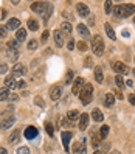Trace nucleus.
<instances>
[{
    "mask_svg": "<svg viewBox=\"0 0 135 154\" xmlns=\"http://www.w3.org/2000/svg\"><path fill=\"white\" fill-rule=\"evenodd\" d=\"M73 76H75L73 70H68L67 75H65V84H71V83H73Z\"/></svg>",
    "mask_w": 135,
    "mask_h": 154,
    "instance_id": "33",
    "label": "nucleus"
},
{
    "mask_svg": "<svg viewBox=\"0 0 135 154\" xmlns=\"http://www.w3.org/2000/svg\"><path fill=\"white\" fill-rule=\"evenodd\" d=\"M23 134H25V137L28 140H31V139H34L36 135H38V128H34V126H28Z\"/></svg>",
    "mask_w": 135,
    "mask_h": 154,
    "instance_id": "14",
    "label": "nucleus"
},
{
    "mask_svg": "<svg viewBox=\"0 0 135 154\" xmlns=\"http://www.w3.org/2000/svg\"><path fill=\"white\" fill-rule=\"evenodd\" d=\"M26 73V67L23 66V64H16L14 67H13V76L16 78V76H23Z\"/></svg>",
    "mask_w": 135,
    "mask_h": 154,
    "instance_id": "8",
    "label": "nucleus"
},
{
    "mask_svg": "<svg viewBox=\"0 0 135 154\" xmlns=\"http://www.w3.org/2000/svg\"><path fill=\"white\" fill-rule=\"evenodd\" d=\"M134 23H135V17H134Z\"/></svg>",
    "mask_w": 135,
    "mask_h": 154,
    "instance_id": "54",
    "label": "nucleus"
},
{
    "mask_svg": "<svg viewBox=\"0 0 135 154\" xmlns=\"http://www.w3.org/2000/svg\"><path fill=\"white\" fill-rule=\"evenodd\" d=\"M115 97L118 98V100H123V94H121V92H118V90L115 92Z\"/></svg>",
    "mask_w": 135,
    "mask_h": 154,
    "instance_id": "47",
    "label": "nucleus"
},
{
    "mask_svg": "<svg viewBox=\"0 0 135 154\" xmlns=\"http://www.w3.org/2000/svg\"><path fill=\"white\" fill-rule=\"evenodd\" d=\"M100 143H101V137H100V134L93 132V135H92V145H93V146H98Z\"/></svg>",
    "mask_w": 135,
    "mask_h": 154,
    "instance_id": "32",
    "label": "nucleus"
},
{
    "mask_svg": "<svg viewBox=\"0 0 135 154\" xmlns=\"http://www.w3.org/2000/svg\"><path fill=\"white\" fill-rule=\"evenodd\" d=\"M86 152H87V148H86L84 140L73 145V154H86Z\"/></svg>",
    "mask_w": 135,
    "mask_h": 154,
    "instance_id": "10",
    "label": "nucleus"
},
{
    "mask_svg": "<svg viewBox=\"0 0 135 154\" xmlns=\"http://www.w3.org/2000/svg\"><path fill=\"white\" fill-rule=\"evenodd\" d=\"M48 5L50 3H47V2H33L31 3V10L34 11V13H38V14H44L45 13V10L48 8Z\"/></svg>",
    "mask_w": 135,
    "mask_h": 154,
    "instance_id": "4",
    "label": "nucleus"
},
{
    "mask_svg": "<svg viewBox=\"0 0 135 154\" xmlns=\"http://www.w3.org/2000/svg\"><path fill=\"white\" fill-rule=\"evenodd\" d=\"M135 13V6L132 3H124V5H118L115 6V16L116 17H129Z\"/></svg>",
    "mask_w": 135,
    "mask_h": 154,
    "instance_id": "1",
    "label": "nucleus"
},
{
    "mask_svg": "<svg viewBox=\"0 0 135 154\" xmlns=\"http://www.w3.org/2000/svg\"><path fill=\"white\" fill-rule=\"evenodd\" d=\"M92 119H93L95 122H103V120H104V115H103V112H101L100 109H93V111H92Z\"/></svg>",
    "mask_w": 135,
    "mask_h": 154,
    "instance_id": "20",
    "label": "nucleus"
},
{
    "mask_svg": "<svg viewBox=\"0 0 135 154\" xmlns=\"http://www.w3.org/2000/svg\"><path fill=\"white\" fill-rule=\"evenodd\" d=\"M92 51L95 56H101L104 53V41L101 36H93L92 38Z\"/></svg>",
    "mask_w": 135,
    "mask_h": 154,
    "instance_id": "3",
    "label": "nucleus"
},
{
    "mask_svg": "<svg viewBox=\"0 0 135 154\" xmlns=\"http://www.w3.org/2000/svg\"><path fill=\"white\" fill-rule=\"evenodd\" d=\"M112 69L116 72L118 75H126L129 72V69H128V66L126 64H123L121 61H116V62H113V66H112Z\"/></svg>",
    "mask_w": 135,
    "mask_h": 154,
    "instance_id": "6",
    "label": "nucleus"
},
{
    "mask_svg": "<svg viewBox=\"0 0 135 154\" xmlns=\"http://www.w3.org/2000/svg\"><path fill=\"white\" fill-rule=\"evenodd\" d=\"M19 139H20V129H16V131H13V134L10 135V143L14 145V143L19 142Z\"/></svg>",
    "mask_w": 135,
    "mask_h": 154,
    "instance_id": "21",
    "label": "nucleus"
},
{
    "mask_svg": "<svg viewBox=\"0 0 135 154\" xmlns=\"http://www.w3.org/2000/svg\"><path fill=\"white\" fill-rule=\"evenodd\" d=\"M0 154H8V152H6L5 148H0Z\"/></svg>",
    "mask_w": 135,
    "mask_h": 154,
    "instance_id": "50",
    "label": "nucleus"
},
{
    "mask_svg": "<svg viewBox=\"0 0 135 154\" xmlns=\"http://www.w3.org/2000/svg\"><path fill=\"white\" fill-rule=\"evenodd\" d=\"M51 11H53V5L50 3V5H48V8H47V10H45V13L42 14V19H44L45 22H47V20H48V17H50V14H51Z\"/></svg>",
    "mask_w": 135,
    "mask_h": 154,
    "instance_id": "31",
    "label": "nucleus"
},
{
    "mask_svg": "<svg viewBox=\"0 0 135 154\" xmlns=\"http://www.w3.org/2000/svg\"><path fill=\"white\" fill-rule=\"evenodd\" d=\"M76 11L79 16H82V17H87L90 14V10H88V6L86 3H78L76 5Z\"/></svg>",
    "mask_w": 135,
    "mask_h": 154,
    "instance_id": "13",
    "label": "nucleus"
},
{
    "mask_svg": "<svg viewBox=\"0 0 135 154\" xmlns=\"http://www.w3.org/2000/svg\"><path fill=\"white\" fill-rule=\"evenodd\" d=\"M17 86H19L20 89H23V87H25L26 84H25V81H20V83H17Z\"/></svg>",
    "mask_w": 135,
    "mask_h": 154,
    "instance_id": "48",
    "label": "nucleus"
},
{
    "mask_svg": "<svg viewBox=\"0 0 135 154\" xmlns=\"http://www.w3.org/2000/svg\"><path fill=\"white\" fill-rule=\"evenodd\" d=\"M14 122H16L14 117H6V119H3V120H2V123H0V129H3V131L10 129L11 126L14 125Z\"/></svg>",
    "mask_w": 135,
    "mask_h": 154,
    "instance_id": "9",
    "label": "nucleus"
},
{
    "mask_svg": "<svg viewBox=\"0 0 135 154\" xmlns=\"http://www.w3.org/2000/svg\"><path fill=\"white\" fill-rule=\"evenodd\" d=\"M104 103H106L107 107L113 106V103H115V97H113L112 94H107V95H106V100H104Z\"/></svg>",
    "mask_w": 135,
    "mask_h": 154,
    "instance_id": "28",
    "label": "nucleus"
},
{
    "mask_svg": "<svg viewBox=\"0 0 135 154\" xmlns=\"http://www.w3.org/2000/svg\"><path fill=\"white\" fill-rule=\"evenodd\" d=\"M132 73H134V76H135V69H134V70H132Z\"/></svg>",
    "mask_w": 135,
    "mask_h": 154,
    "instance_id": "52",
    "label": "nucleus"
},
{
    "mask_svg": "<svg viewBox=\"0 0 135 154\" xmlns=\"http://www.w3.org/2000/svg\"><path fill=\"white\" fill-rule=\"evenodd\" d=\"M19 26H20V20L16 19V17H11V19L8 20V23H6V28L8 30H17Z\"/></svg>",
    "mask_w": 135,
    "mask_h": 154,
    "instance_id": "15",
    "label": "nucleus"
},
{
    "mask_svg": "<svg viewBox=\"0 0 135 154\" xmlns=\"http://www.w3.org/2000/svg\"><path fill=\"white\" fill-rule=\"evenodd\" d=\"M8 72V66L3 64V62H0V73H6Z\"/></svg>",
    "mask_w": 135,
    "mask_h": 154,
    "instance_id": "42",
    "label": "nucleus"
},
{
    "mask_svg": "<svg viewBox=\"0 0 135 154\" xmlns=\"http://www.w3.org/2000/svg\"><path fill=\"white\" fill-rule=\"evenodd\" d=\"M95 79L98 81V83H103L104 75H103V69L101 67H95Z\"/></svg>",
    "mask_w": 135,
    "mask_h": 154,
    "instance_id": "24",
    "label": "nucleus"
},
{
    "mask_svg": "<svg viewBox=\"0 0 135 154\" xmlns=\"http://www.w3.org/2000/svg\"><path fill=\"white\" fill-rule=\"evenodd\" d=\"M71 137H73V134H71L70 131L62 132V142H64V149L65 151H70V139Z\"/></svg>",
    "mask_w": 135,
    "mask_h": 154,
    "instance_id": "11",
    "label": "nucleus"
},
{
    "mask_svg": "<svg viewBox=\"0 0 135 154\" xmlns=\"http://www.w3.org/2000/svg\"><path fill=\"white\" fill-rule=\"evenodd\" d=\"M10 95H11L10 89H6V87L0 89V101H3V100H6V98H10Z\"/></svg>",
    "mask_w": 135,
    "mask_h": 154,
    "instance_id": "26",
    "label": "nucleus"
},
{
    "mask_svg": "<svg viewBox=\"0 0 135 154\" xmlns=\"http://www.w3.org/2000/svg\"><path fill=\"white\" fill-rule=\"evenodd\" d=\"M115 83H116V86L118 87H124V81H123V76L121 75H118L115 78Z\"/></svg>",
    "mask_w": 135,
    "mask_h": 154,
    "instance_id": "36",
    "label": "nucleus"
},
{
    "mask_svg": "<svg viewBox=\"0 0 135 154\" xmlns=\"http://www.w3.org/2000/svg\"><path fill=\"white\" fill-rule=\"evenodd\" d=\"M48 38H50V31L47 30V31H44V33H42V42H47Z\"/></svg>",
    "mask_w": 135,
    "mask_h": 154,
    "instance_id": "41",
    "label": "nucleus"
},
{
    "mask_svg": "<svg viewBox=\"0 0 135 154\" xmlns=\"http://www.w3.org/2000/svg\"><path fill=\"white\" fill-rule=\"evenodd\" d=\"M62 94H64V89H62V86H53L50 89V98L53 100V101H58V100L62 97Z\"/></svg>",
    "mask_w": 135,
    "mask_h": 154,
    "instance_id": "5",
    "label": "nucleus"
},
{
    "mask_svg": "<svg viewBox=\"0 0 135 154\" xmlns=\"http://www.w3.org/2000/svg\"><path fill=\"white\" fill-rule=\"evenodd\" d=\"M78 33L82 36V38H88V36H90V31H88V28H87L84 23H79L78 25Z\"/></svg>",
    "mask_w": 135,
    "mask_h": 154,
    "instance_id": "18",
    "label": "nucleus"
},
{
    "mask_svg": "<svg viewBox=\"0 0 135 154\" xmlns=\"http://www.w3.org/2000/svg\"><path fill=\"white\" fill-rule=\"evenodd\" d=\"M79 112L78 111H68V114H67V120L70 122V123H73V122H76V120H79Z\"/></svg>",
    "mask_w": 135,
    "mask_h": 154,
    "instance_id": "19",
    "label": "nucleus"
},
{
    "mask_svg": "<svg viewBox=\"0 0 135 154\" xmlns=\"http://www.w3.org/2000/svg\"><path fill=\"white\" fill-rule=\"evenodd\" d=\"M28 28H30L31 31H38V30H39V22L34 20V19H30V20H28Z\"/></svg>",
    "mask_w": 135,
    "mask_h": 154,
    "instance_id": "27",
    "label": "nucleus"
},
{
    "mask_svg": "<svg viewBox=\"0 0 135 154\" xmlns=\"http://www.w3.org/2000/svg\"><path fill=\"white\" fill-rule=\"evenodd\" d=\"M17 42H19L17 39H14V41H10V42H8V47H10V48H14V50H17Z\"/></svg>",
    "mask_w": 135,
    "mask_h": 154,
    "instance_id": "38",
    "label": "nucleus"
},
{
    "mask_svg": "<svg viewBox=\"0 0 135 154\" xmlns=\"http://www.w3.org/2000/svg\"><path fill=\"white\" fill-rule=\"evenodd\" d=\"M16 38H17V41H19V42H23V41L26 39V31H25L23 28H20L19 31H17V36H16Z\"/></svg>",
    "mask_w": 135,
    "mask_h": 154,
    "instance_id": "29",
    "label": "nucleus"
},
{
    "mask_svg": "<svg viewBox=\"0 0 135 154\" xmlns=\"http://www.w3.org/2000/svg\"><path fill=\"white\" fill-rule=\"evenodd\" d=\"M61 31L64 33V34H71V31H73V30H71V25L68 22H64V23L61 25Z\"/></svg>",
    "mask_w": 135,
    "mask_h": 154,
    "instance_id": "25",
    "label": "nucleus"
},
{
    "mask_svg": "<svg viewBox=\"0 0 135 154\" xmlns=\"http://www.w3.org/2000/svg\"><path fill=\"white\" fill-rule=\"evenodd\" d=\"M113 154H120V152H118V151H115V152H113Z\"/></svg>",
    "mask_w": 135,
    "mask_h": 154,
    "instance_id": "53",
    "label": "nucleus"
},
{
    "mask_svg": "<svg viewBox=\"0 0 135 154\" xmlns=\"http://www.w3.org/2000/svg\"><path fill=\"white\" fill-rule=\"evenodd\" d=\"M55 42H56L58 47H62V45H64V33H62L61 30L55 31Z\"/></svg>",
    "mask_w": 135,
    "mask_h": 154,
    "instance_id": "16",
    "label": "nucleus"
},
{
    "mask_svg": "<svg viewBox=\"0 0 135 154\" xmlns=\"http://www.w3.org/2000/svg\"><path fill=\"white\" fill-rule=\"evenodd\" d=\"M75 45H76V42H75L73 39H70V41H68V45H67V48H68V50H73Z\"/></svg>",
    "mask_w": 135,
    "mask_h": 154,
    "instance_id": "43",
    "label": "nucleus"
},
{
    "mask_svg": "<svg viewBox=\"0 0 135 154\" xmlns=\"http://www.w3.org/2000/svg\"><path fill=\"white\" fill-rule=\"evenodd\" d=\"M34 103H36V104H39L40 107H44V100H42L40 97H36V100H34Z\"/></svg>",
    "mask_w": 135,
    "mask_h": 154,
    "instance_id": "44",
    "label": "nucleus"
},
{
    "mask_svg": "<svg viewBox=\"0 0 135 154\" xmlns=\"http://www.w3.org/2000/svg\"><path fill=\"white\" fill-rule=\"evenodd\" d=\"M19 154H30V149L26 148V146H23V148H19V151H17Z\"/></svg>",
    "mask_w": 135,
    "mask_h": 154,
    "instance_id": "45",
    "label": "nucleus"
},
{
    "mask_svg": "<svg viewBox=\"0 0 135 154\" xmlns=\"http://www.w3.org/2000/svg\"><path fill=\"white\" fill-rule=\"evenodd\" d=\"M79 98H81V103L82 104H88L90 101H92L93 98V86L92 84H84L82 90L79 92Z\"/></svg>",
    "mask_w": 135,
    "mask_h": 154,
    "instance_id": "2",
    "label": "nucleus"
},
{
    "mask_svg": "<svg viewBox=\"0 0 135 154\" xmlns=\"http://www.w3.org/2000/svg\"><path fill=\"white\" fill-rule=\"evenodd\" d=\"M129 101H130V104H134V106H135V92L129 97Z\"/></svg>",
    "mask_w": 135,
    "mask_h": 154,
    "instance_id": "46",
    "label": "nucleus"
},
{
    "mask_svg": "<svg viewBox=\"0 0 135 154\" xmlns=\"http://www.w3.org/2000/svg\"><path fill=\"white\" fill-rule=\"evenodd\" d=\"M6 30H8L6 26H0V38H6V34H8Z\"/></svg>",
    "mask_w": 135,
    "mask_h": 154,
    "instance_id": "40",
    "label": "nucleus"
},
{
    "mask_svg": "<svg viewBox=\"0 0 135 154\" xmlns=\"http://www.w3.org/2000/svg\"><path fill=\"white\" fill-rule=\"evenodd\" d=\"M112 6H113L112 2H106V13H107V14H110V13H112V10H113Z\"/></svg>",
    "mask_w": 135,
    "mask_h": 154,
    "instance_id": "37",
    "label": "nucleus"
},
{
    "mask_svg": "<svg viewBox=\"0 0 135 154\" xmlns=\"http://www.w3.org/2000/svg\"><path fill=\"white\" fill-rule=\"evenodd\" d=\"M82 87H84V79H82V78H76V79L73 81L71 94H73V95H79V92L82 90Z\"/></svg>",
    "mask_w": 135,
    "mask_h": 154,
    "instance_id": "7",
    "label": "nucleus"
},
{
    "mask_svg": "<svg viewBox=\"0 0 135 154\" xmlns=\"http://www.w3.org/2000/svg\"><path fill=\"white\" fill-rule=\"evenodd\" d=\"M78 48L81 50V51H86L87 50V44L82 41V42H78Z\"/></svg>",
    "mask_w": 135,
    "mask_h": 154,
    "instance_id": "39",
    "label": "nucleus"
},
{
    "mask_svg": "<svg viewBox=\"0 0 135 154\" xmlns=\"http://www.w3.org/2000/svg\"><path fill=\"white\" fill-rule=\"evenodd\" d=\"M104 30H106V34L109 36V38H110L112 41H115L116 36H115V31H113V28L110 26V23H106V25H104Z\"/></svg>",
    "mask_w": 135,
    "mask_h": 154,
    "instance_id": "22",
    "label": "nucleus"
},
{
    "mask_svg": "<svg viewBox=\"0 0 135 154\" xmlns=\"http://www.w3.org/2000/svg\"><path fill=\"white\" fill-rule=\"evenodd\" d=\"M51 53H53L51 48H47V50H45V55H51Z\"/></svg>",
    "mask_w": 135,
    "mask_h": 154,
    "instance_id": "49",
    "label": "nucleus"
},
{
    "mask_svg": "<svg viewBox=\"0 0 135 154\" xmlns=\"http://www.w3.org/2000/svg\"><path fill=\"white\" fill-rule=\"evenodd\" d=\"M16 86H17V83H16V78H14L13 75L5 78V87H6V89H14Z\"/></svg>",
    "mask_w": 135,
    "mask_h": 154,
    "instance_id": "17",
    "label": "nucleus"
},
{
    "mask_svg": "<svg viewBox=\"0 0 135 154\" xmlns=\"http://www.w3.org/2000/svg\"><path fill=\"white\" fill-rule=\"evenodd\" d=\"M39 47V42L36 41V39H31L30 42H28V50H36Z\"/></svg>",
    "mask_w": 135,
    "mask_h": 154,
    "instance_id": "34",
    "label": "nucleus"
},
{
    "mask_svg": "<svg viewBox=\"0 0 135 154\" xmlns=\"http://www.w3.org/2000/svg\"><path fill=\"white\" fill-rule=\"evenodd\" d=\"M93 154H101V152H100V151H96V152H93Z\"/></svg>",
    "mask_w": 135,
    "mask_h": 154,
    "instance_id": "51",
    "label": "nucleus"
},
{
    "mask_svg": "<svg viewBox=\"0 0 135 154\" xmlns=\"http://www.w3.org/2000/svg\"><path fill=\"white\" fill-rule=\"evenodd\" d=\"M107 135H109V126H101V129H100V137H101V140L103 139H106Z\"/></svg>",
    "mask_w": 135,
    "mask_h": 154,
    "instance_id": "30",
    "label": "nucleus"
},
{
    "mask_svg": "<svg viewBox=\"0 0 135 154\" xmlns=\"http://www.w3.org/2000/svg\"><path fill=\"white\" fill-rule=\"evenodd\" d=\"M45 131H47V134L50 135V137H53V134H55V131H53V126H51V123H45Z\"/></svg>",
    "mask_w": 135,
    "mask_h": 154,
    "instance_id": "35",
    "label": "nucleus"
},
{
    "mask_svg": "<svg viewBox=\"0 0 135 154\" xmlns=\"http://www.w3.org/2000/svg\"><path fill=\"white\" fill-rule=\"evenodd\" d=\"M88 120H90L88 114H81V117H79V129L81 131H86V128L88 126Z\"/></svg>",
    "mask_w": 135,
    "mask_h": 154,
    "instance_id": "12",
    "label": "nucleus"
},
{
    "mask_svg": "<svg viewBox=\"0 0 135 154\" xmlns=\"http://www.w3.org/2000/svg\"><path fill=\"white\" fill-rule=\"evenodd\" d=\"M6 56L10 58L13 62L14 61H17V58H19V53H17V50H14V48H8V51H6Z\"/></svg>",
    "mask_w": 135,
    "mask_h": 154,
    "instance_id": "23",
    "label": "nucleus"
}]
</instances>
